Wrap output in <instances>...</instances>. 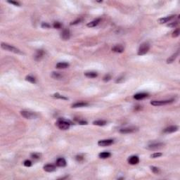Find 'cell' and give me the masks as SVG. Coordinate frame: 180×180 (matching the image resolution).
<instances>
[{"label":"cell","mask_w":180,"mask_h":180,"mask_svg":"<svg viewBox=\"0 0 180 180\" xmlns=\"http://www.w3.org/2000/svg\"><path fill=\"white\" fill-rule=\"evenodd\" d=\"M69 64L68 63H65V62H60V63H58L56 65V68H58V69H65L69 67Z\"/></svg>","instance_id":"e0dca14e"},{"label":"cell","mask_w":180,"mask_h":180,"mask_svg":"<svg viewBox=\"0 0 180 180\" xmlns=\"http://www.w3.org/2000/svg\"><path fill=\"white\" fill-rule=\"evenodd\" d=\"M52 96H53V97H54V98H56V99H63V100H68V98L65 97L64 96L60 95V94H58V93H56V94H53Z\"/></svg>","instance_id":"83f0119b"},{"label":"cell","mask_w":180,"mask_h":180,"mask_svg":"<svg viewBox=\"0 0 180 180\" xmlns=\"http://www.w3.org/2000/svg\"><path fill=\"white\" fill-rule=\"evenodd\" d=\"M124 80H125L124 76L121 75V76H120V77H118L117 78L116 80V83H121V82H122L124 81Z\"/></svg>","instance_id":"d6a6232c"},{"label":"cell","mask_w":180,"mask_h":180,"mask_svg":"<svg viewBox=\"0 0 180 180\" xmlns=\"http://www.w3.org/2000/svg\"><path fill=\"white\" fill-rule=\"evenodd\" d=\"M41 26H42V28H49L51 27V25H50L49 23H44V22L42 23Z\"/></svg>","instance_id":"d590c367"},{"label":"cell","mask_w":180,"mask_h":180,"mask_svg":"<svg viewBox=\"0 0 180 180\" xmlns=\"http://www.w3.org/2000/svg\"><path fill=\"white\" fill-rule=\"evenodd\" d=\"M21 115L23 117L26 118V119H35L37 117V115L35 113L28 111V110H22V111H21Z\"/></svg>","instance_id":"277c9868"},{"label":"cell","mask_w":180,"mask_h":180,"mask_svg":"<svg viewBox=\"0 0 180 180\" xmlns=\"http://www.w3.org/2000/svg\"><path fill=\"white\" fill-rule=\"evenodd\" d=\"M139 162V158L137 156H132L128 159V163L130 165H137Z\"/></svg>","instance_id":"7c38bea8"},{"label":"cell","mask_w":180,"mask_h":180,"mask_svg":"<svg viewBox=\"0 0 180 180\" xmlns=\"http://www.w3.org/2000/svg\"><path fill=\"white\" fill-rule=\"evenodd\" d=\"M148 95V93H138L134 96V99H135L137 100H142V99L146 98Z\"/></svg>","instance_id":"2e32d148"},{"label":"cell","mask_w":180,"mask_h":180,"mask_svg":"<svg viewBox=\"0 0 180 180\" xmlns=\"http://www.w3.org/2000/svg\"><path fill=\"white\" fill-rule=\"evenodd\" d=\"M151 169L154 174H159L160 172V169L155 166H151Z\"/></svg>","instance_id":"4dcf8cb0"},{"label":"cell","mask_w":180,"mask_h":180,"mask_svg":"<svg viewBox=\"0 0 180 180\" xmlns=\"http://www.w3.org/2000/svg\"><path fill=\"white\" fill-rule=\"evenodd\" d=\"M51 77L55 79V80H61L63 78V75L61 74L60 73H57V72H53L52 75H51Z\"/></svg>","instance_id":"7402d4cb"},{"label":"cell","mask_w":180,"mask_h":180,"mask_svg":"<svg viewBox=\"0 0 180 180\" xmlns=\"http://www.w3.org/2000/svg\"><path fill=\"white\" fill-rule=\"evenodd\" d=\"M150 49V44L148 42H144L142 43L139 49H138V55L139 56H143L145 55L146 53H148V52Z\"/></svg>","instance_id":"3957f363"},{"label":"cell","mask_w":180,"mask_h":180,"mask_svg":"<svg viewBox=\"0 0 180 180\" xmlns=\"http://www.w3.org/2000/svg\"><path fill=\"white\" fill-rule=\"evenodd\" d=\"M44 170L47 172H52L53 171L56 170V166L52 165V164H47L44 166Z\"/></svg>","instance_id":"5bb4252c"},{"label":"cell","mask_w":180,"mask_h":180,"mask_svg":"<svg viewBox=\"0 0 180 180\" xmlns=\"http://www.w3.org/2000/svg\"><path fill=\"white\" fill-rule=\"evenodd\" d=\"M178 130V127L176 126V125H172V126H169V127H166L164 130H163V132L164 133H166V134H169V133H173V132H175Z\"/></svg>","instance_id":"30bf717a"},{"label":"cell","mask_w":180,"mask_h":180,"mask_svg":"<svg viewBox=\"0 0 180 180\" xmlns=\"http://www.w3.org/2000/svg\"><path fill=\"white\" fill-rule=\"evenodd\" d=\"M165 146V144L161 143V142H153L150 144H148L147 148L150 150H157L160 148H163Z\"/></svg>","instance_id":"8992f818"},{"label":"cell","mask_w":180,"mask_h":180,"mask_svg":"<svg viewBox=\"0 0 180 180\" xmlns=\"http://www.w3.org/2000/svg\"><path fill=\"white\" fill-rule=\"evenodd\" d=\"M178 55H179V52H177V53H174L173 55H172L171 56H169V58H168V60H167V64H172V62H174V60L177 58V57Z\"/></svg>","instance_id":"44dd1931"},{"label":"cell","mask_w":180,"mask_h":180,"mask_svg":"<svg viewBox=\"0 0 180 180\" xmlns=\"http://www.w3.org/2000/svg\"><path fill=\"white\" fill-rule=\"evenodd\" d=\"M79 124L81 125H87V122L84 120H81V121H79Z\"/></svg>","instance_id":"60d3db41"},{"label":"cell","mask_w":180,"mask_h":180,"mask_svg":"<svg viewBox=\"0 0 180 180\" xmlns=\"http://www.w3.org/2000/svg\"><path fill=\"white\" fill-rule=\"evenodd\" d=\"M70 125H71V122L69 120H65V119H59L56 122V125L61 130L68 129Z\"/></svg>","instance_id":"6da1fadb"},{"label":"cell","mask_w":180,"mask_h":180,"mask_svg":"<svg viewBox=\"0 0 180 180\" xmlns=\"http://www.w3.org/2000/svg\"><path fill=\"white\" fill-rule=\"evenodd\" d=\"M137 128L135 127H126V128H122L120 129V132L122 134H129V133H132L137 131Z\"/></svg>","instance_id":"ba28073f"},{"label":"cell","mask_w":180,"mask_h":180,"mask_svg":"<svg viewBox=\"0 0 180 180\" xmlns=\"http://www.w3.org/2000/svg\"><path fill=\"white\" fill-rule=\"evenodd\" d=\"M174 100H165V101H151V104L154 106H160L163 105L169 104L173 102Z\"/></svg>","instance_id":"5b68a950"},{"label":"cell","mask_w":180,"mask_h":180,"mask_svg":"<svg viewBox=\"0 0 180 180\" xmlns=\"http://www.w3.org/2000/svg\"><path fill=\"white\" fill-rule=\"evenodd\" d=\"M25 80L32 83V84H35L36 83V80L35 77H33L31 75H28L25 77Z\"/></svg>","instance_id":"484cf974"},{"label":"cell","mask_w":180,"mask_h":180,"mask_svg":"<svg viewBox=\"0 0 180 180\" xmlns=\"http://www.w3.org/2000/svg\"><path fill=\"white\" fill-rule=\"evenodd\" d=\"M180 29H179V28H177V30H175L173 32V33H172V37H177L180 35Z\"/></svg>","instance_id":"836d02e7"},{"label":"cell","mask_w":180,"mask_h":180,"mask_svg":"<svg viewBox=\"0 0 180 180\" xmlns=\"http://www.w3.org/2000/svg\"><path fill=\"white\" fill-rule=\"evenodd\" d=\"M75 159L77 160V161H82V160H83V159H84V158H83V156H77L76 157H75Z\"/></svg>","instance_id":"ab89813d"},{"label":"cell","mask_w":180,"mask_h":180,"mask_svg":"<svg viewBox=\"0 0 180 180\" xmlns=\"http://www.w3.org/2000/svg\"><path fill=\"white\" fill-rule=\"evenodd\" d=\"M30 156L32 159H39L40 158V156H41V154H40L39 153H32L30 154Z\"/></svg>","instance_id":"f1b7e54d"},{"label":"cell","mask_w":180,"mask_h":180,"mask_svg":"<svg viewBox=\"0 0 180 180\" xmlns=\"http://www.w3.org/2000/svg\"><path fill=\"white\" fill-rule=\"evenodd\" d=\"M61 37L63 40H68L70 37V30H68V29H65L61 33Z\"/></svg>","instance_id":"9c48e42d"},{"label":"cell","mask_w":180,"mask_h":180,"mask_svg":"<svg viewBox=\"0 0 180 180\" xmlns=\"http://www.w3.org/2000/svg\"><path fill=\"white\" fill-rule=\"evenodd\" d=\"M163 156V153H160V152H156L154 153H153L152 155H151V158H159L160 156Z\"/></svg>","instance_id":"4316f807"},{"label":"cell","mask_w":180,"mask_h":180,"mask_svg":"<svg viewBox=\"0 0 180 180\" xmlns=\"http://www.w3.org/2000/svg\"><path fill=\"white\" fill-rule=\"evenodd\" d=\"M1 47L3 49H4V50L11 52H13V53H21V52L20 51V49H17L16 47H15V46H12V45H10V44H6V43H1Z\"/></svg>","instance_id":"7a4b0ae2"},{"label":"cell","mask_w":180,"mask_h":180,"mask_svg":"<svg viewBox=\"0 0 180 180\" xmlns=\"http://www.w3.org/2000/svg\"><path fill=\"white\" fill-rule=\"evenodd\" d=\"M23 165L25 167H30L32 165V162L30 160H26L24 161Z\"/></svg>","instance_id":"e575fe53"},{"label":"cell","mask_w":180,"mask_h":180,"mask_svg":"<svg viewBox=\"0 0 180 180\" xmlns=\"http://www.w3.org/2000/svg\"><path fill=\"white\" fill-rule=\"evenodd\" d=\"M174 17H175V15H172V16H167V17H163V18H160L158 20V22L160 24L166 23H168V22L169 21H171L172 19H173Z\"/></svg>","instance_id":"4fadbf2b"},{"label":"cell","mask_w":180,"mask_h":180,"mask_svg":"<svg viewBox=\"0 0 180 180\" xmlns=\"http://www.w3.org/2000/svg\"><path fill=\"white\" fill-rule=\"evenodd\" d=\"M93 125H97V126H104V125H106V121H105V120H95V121L93 122Z\"/></svg>","instance_id":"d4e9b609"},{"label":"cell","mask_w":180,"mask_h":180,"mask_svg":"<svg viewBox=\"0 0 180 180\" xmlns=\"http://www.w3.org/2000/svg\"><path fill=\"white\" fill-rule=\"evenodd\" d=\"M7 2H8V3H9V4H13V5H15V6H20V4H19L18 1H8Z\"/></svg>","instance_id":"74e56055"},{"label":"cell","mask_w":180,"mask_h":180,"mask_svg":"<svg viewBox=\"0 0 180 180\" xmlns=\"http://www.w3.org/2000/svg\"><path fill=\"white\" fill-rule=\"evenodd\" d=\"M85 75L89 78H95L98 76V74L96 72H86Z\"/></svg>","instance_id":"cb8c5ba5"},{"label":"cell","mask_w":180,"mask_h":180,"mask_svg":"<svg viewBox=\"0 0 180 180\" xmlns=\"http://www.w3.org/2000/svg\"><path fill=\"white\" fill-rule=\"evenodd\" d=\"M111 156V153L110 152H102V153H100L99 154V156L100 158L102 159H106L109 158L110 156Z\"/></svg>","instance_id":"603a6c76"},{"label":"cell","mask_w":180,"mask_h":180,"mask_svg":"<svg viewBox=\"0 0 180 180\" xmlns=\"http://www.w3.org/2000/svg\"><path fill=\"white\" fill-rule=\"evenodd\" d=\"M100 22H101V18H97V19H96V20L93 21L89 23L87 25V27H89V28H93V27H96L97 25H99V23H100Z\"/></svg>","instance_id":"ffe728a7"},{"label":"cell","mask_w":180,"mask_h":180,"mask_svg":"<svg viewBox=\"0 0 180 180\" xmlns=\"http://www.w3.org/2000/svg\"><path fill=\"white\" fill-rule=\"evenodd\" d=\"M113 144V139H104V140H100L98 141V145L99 146H108Z\"/></svg>","instance_id":"52a82bcc"},{"label":"cell","mask_w":180,"mask_h":180,"mask_svg":"<svg viewBox=\"0 0 180 180\" xmlns=\"http://www.w3.org/2000/svg\"><path fill=\"white\" fill-rule=\"evenodd\" d=\"M53 27L55 29H60L62 27V24L60 22H54L53 24Z\"/></svg>","instance_id":"f546056e"},{"label":"cell","mask_w":180,"mask_h":180,"mask_svg":"<svg viewBox=\"0 0 180 180\" xmlns=\"http://www.w3.org/2000/svg\"><path fill=\"white\" fill-rule=\"evenodd\" d=\"M56 166H58V167H65V166H66V161H65V160L63 158H58L57 160H56Z\"/></svg>","instance_id":"9a60e30c"},{"label":"cell","mask_w":180,"mask_h":180,"mask_svg":"<svg viewBox=\"0 0 180 180\" xmlns=\"http://www.w3.org/2000/svg\"><path fill=\"white\" fill-rule=\"evenodd\" d=\"M81 19L80 18H78V19H77V20H75V21H73L72 23H70V25H77V24H78V23H80V22H81Z\"/></svg>","instance_id":"f35d334b"},{"label":"cell","mask_w":180,"mask_h":180,"mask_svg":"<svg viewBox=\"0 0 180 180\" xmlns=\"http://www.w3.org/2000/svg\"><path fill=\"white\" fill-rule=\"evenodd\" d=\"M44 51L42 50V49H40V50H37V52H36V54H35V59L36 60V61H39V60H40L43 57V56H44Z\"/></svg>","instance_id":"d6986e66"},{"label":"cell","mask_w":180,"mask_h":180,"mask_svg":"<svg viewBox=\"0 0 180 180\" xmlns=\"http://www.w3.org/2000/svg\"><path fill=\"white\" fill-rule=\"evenodd\" d=\"M124 46L121 44H117L112 48V51L116 53H122L124 52Z\"/></svg>","instance_id":"8fae6325"},{"label":"cell","mask_w":180,"mask_h":180,"mask_svg":"<svg viewBox=\"0 0 180 180\" xmlns=\"http://www.w3.org/2000/svg\"><path fill=\"white\" fill-rule=\"evenodd\" d=\"M89 105L88 103L87 102H83V101H81V102H77L75 104H73L72 105V108H82V107H85V106H87Z\"/></svg>","instance_id":"ac0fdd59"},{"label":"cell","mask_w":180,"mask_h":180,"mask_svg":"<svg viewBox=\"0 0 180 180\" xmlns=\"http://www.w3.org/2000/svg\"><path fill=\"white\" fill-rule=\"evenodd\" d=\"M111 76H110V75L109 74H107L104 77H103V80L105 82H108V81H110V80H111Z\"/></svg>","instance_id":"1f68e13d"},{"label":"cell","mask_w":180,"mask_h":180,"mask_svg":"<svg viewBox=\"0 0 180 180\" xmlns=\"http://www.w3.org/2000/svg\"><path fill=\"white\" fill-rule=\"evenodd\" d=\"M178 25V22H173V23H171L168 25V27H169V28H174L176 27L177 25Z\"/></svg>","instance_id":"8d00e7d4"}]
</instances>
